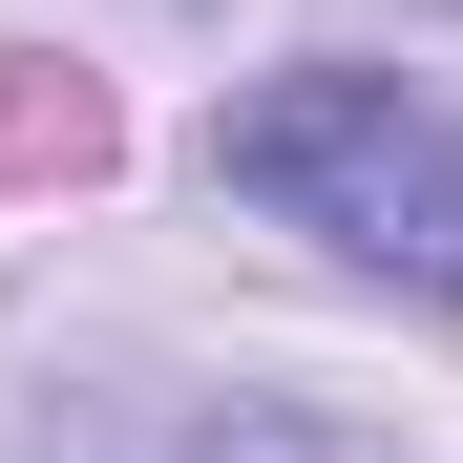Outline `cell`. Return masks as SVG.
Wrapping results in <instances>:
<instances>
[{"label":"cell","instance_id":"obj_1","mask_svg":"<svg viewBox=\"0 0 463 463\" xmlns=\"http://www.w3.org/2000/svg\"><path fill=\"white\" fill-rule=\"evenodd\" d=\"M211 169L253 211H295V232H337L358 274L463 295V106L401 85V63H295V85H253L211 127Z\"/></svg>","mask_w":463,"mask_h":463},{"label":"cell","instance_id":"obj_2","mask_svg":"<svg viewBox=\"0 0 463 463\" xmlns=\"http://www.w3.org/2000/svg\"><path fill=\"white\" fill-rule=\"evenodd\" d=\"M106 169V85L85 63H0V190H85Z\"/></svg>","mask_w":463,"mask_h":463}]
</instances>
